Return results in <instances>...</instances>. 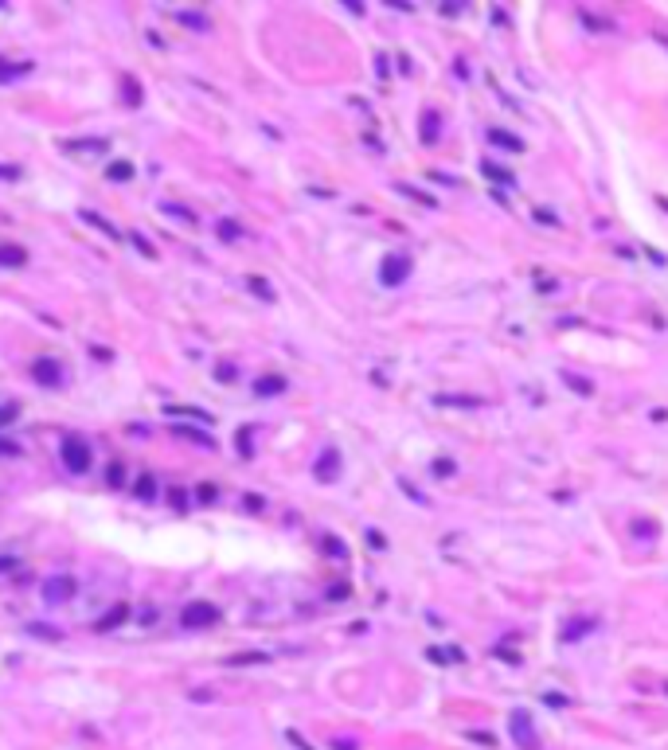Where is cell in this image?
Listing matches in <instances>:
<instances>
[{"mask_svg":"<svg viewBox=\"0 0 668 750\" xmlns=\"http://www.w3.org/2000/svg\"><path fill=\"white\" fill-rule=\"evenodd\" d=\"M180 621L188 625V630H207V625H219V606L215 602H188L180 610Z\"/></svg>","mask_w":668,"mask_h":750,"instance_id":"obj_1","label":"cell"},{"mask_svg":"<svg viewBox=\"0 0 668 750\" xmlns=\"http://www.w3.org/2000/svg\"><path fill=\"white\" fill-rule=\"evenodd\" d=\"M59 458H63V469H71V473H86L90 469V446H86L83 438H63V446H59Z\"/></svg>","mask_w":668,"mask_h":750,"instance_id":"obj_2","label":"cell"},{"mask_svg":"<svg viewBox=\"0 0 668 750\" xmlns=\"http://www.w3.org/2000/svg\"><path fill=\"white\" fill-rule=\"evenodd\" d=\"M407 278H411V258L407 255H387L383 258V266H379V281H383V286H402Z\"/></svg>","mask_w":668,"mask_h":750,"instance_id":"obj_3","label":"cell"},{"mask_svg":"<svg viewBox=\"0 0 668 750\" xmlns=\"http://www.w3.org/2000/svg\"><path fill=\"white\" fill-rule=\"evenodd\" d=\"M508 727H512V738H516V747H524V750H535V747H539V738H535V727H532V715H528V711H516Z\"/></svg>","mask_w":668,"mask_h":750,"instance_id":"obj_4","label":"cell"},{"mask_svg":"<svg viewBox=\"0 0 668 750\" xmlns=\"http://www.w3.org/2000/svg\"><path fill=\"white\" fill-rule=\"evenodd\" d=\"M74 590H78V586H74L71 575H51V579L43 582V598H47V602H71Z\"/></svg>","mask_w":668,"mask_h":750,"instance_id":"obj_5","label":"cell"},{"mask_svg":"<svg viewBox=\"0 0 668 750\" xmlns=\"http://www.w3.org/2000/svg\"><path fill=\"white\" fill-rule=\"evenodd\" d=\"M32 379H36L39 387H59L63 383V363H55V360H36L32 363Z\"/></svg>","mask_w":668,"mask_h":750,"instance_id":"obj_6","label":"cell"},{"mask_svg":"<svg viewBox=\"0 0 668 750\" xmlns=\"http://www.w3.org/2000/svg\"><path fill=\"white\" fill-rule=\"evenodd\" d=\"M125 621H129V606L118 602V606H109L106 614L98 617V621H94V630H98V633H109V630H118V625H125Z\"/></svg>","mask_w":668,"mask_h":750,"instance_id":"obj_7","label":"cell"},{"mask_svg":"<svg viewBox=\"0 0 668 750\" xmlns=\"http://www.w3.org/2000/svg\"><path fill=\"white\" fill-rule=\"evenodd\" d=\"M28 262V250L16 246V242H0V266L4 270H20Z\"/></svg>","mask_w":668,"mask_h":750,"instance_id":"obj_8","label":"cell"},{"mask_svg":"<svg viewBox=\"0 0 668 750\" xmlns=\"http://www.w3.org/2000/svg\"><path fill=\"white\" fill-rule=\"evenodd\" d=\"M336 465H341L336 449H325V453H321V461H316L313 469H316V477H321V481H332V477H336Z\"/></svg>","mask_w":668,"mask_h":750,"instance_id":"obj_9","label":"cell"},{"mask_svg":"<svg viewBox=\"0 0 668 750\" xmlns=\"http://www.w3.org/2000/svg\"><path fill=\"white\" fill-rule=\"evenodd\" d=\"M281 391H285V379H281V375H262V379H255V395H262V399H266V395H281Z\"/></svg>","mask_w":668,"mask_h":750,"instance_id":"obj_10","label":"cell"},{"mask_svg":"<svg viewBox=\"0 0 668 750\" xmlns=\"http://www.w3.org/2000/svg\"><path fill=\"white\" fill-rule=\"evenodd\" d=\"M106 176L114 184H125V180H133V164H129V160H114V164H109L106 169Z\"/></svg>","mask_w":668,"mask_h":750,"instance_id":"obj_11","label":"cell"},{"mask_svg":"<svg viewBox=\"0 0 668 750\" xmlns=\"http://www.w3.org/2000/svg\"><path fill=\"white\" fill-rule=\"evenodd\" d=\"M28 71H32V63H4L0 59V83H12V78H20Z\"/></svg>","mask_w":668,"mask_h":750,"instance_id":"obj_12","label":"cell"},{"mask_svg":"<svg viewBox=\"0 0 668 750\" xmlns=\"http://www.w3.org/2000/svg\"><path fill=\"white\" fill-rule=\"evenodd\" d=\"M133 493L141 496V500H153V496H157V481H153V473H141V477H137Z\"/></svg>","mask_w":668,"mask_h":750,"instance_id":"obj_13","label":"cell"},{"mask_svg":"<svg viewBox=\"0 0 668 750\" xmlns=\"http://www.w3.org/2000/svg\"><path fill=\"white\" fill-rule=\"evenodd\" d=\"M164 411H169L172 418H180V414H188V418H195V422L211 426V414H207V411H195V407H164Z\"/></svg>","mask_w":668,"mask_h":750,"instance_id":"obj_14","label":"cell"},{"mask_svg":"<svg viewBox=\"0 0 668 750\" xmlns=\"http://www.w3.org/2000/svg\"><path fill=\"white\" fill-rule=\"evenodd\" d=\"M246 290H250V293H258L262 301H274V290H270V286H266V278H258V274H255V278H246Z\"/></svg>","mask_w":668,"mask_h":750,"instance_id":"obj_15","label":"cell"},{"mask_svg":"<svg viewBox=\"0 0 668 750\" xmlns=\"http://www.w3.org/2000/svg\"><path fill=\"white\" fill-rule=\"evenodd\" d=\"M176 434H180V438H192V442H200L204 449H211V446H215V442H211V438H207L204 430H192V426H176Z\"/></svg>","mask_w":668,"mask_h":750,"instance_id":"obj_16","label":"cell"},{"mask_svg":"<svg viewBox=\"0 0 668 750\" xmlns=\"http://www.w3.org/2000/svg\"><path fill=\"white\" fill-rule=\"evenodd\" d=\"M122 98L129 106H141V86H137V78H125L122 83Z\"/></svg>","mask_w":668,"mask_h":750,"instance_id":"obj_17","label":"cell"},{"mask_svg":"<svg viewBox=\"0 0 668 750\" xmlns=\"http://www.w3.org/2000/svg\"><path fill=\"white\" fill-rule=\"evenodd\" d=\"M63 149H71V153H74V149H83V153H106L109 145H106V141H67Z\"/></svg>","mask_w":668,"mask_h":750,"instance_id":"obj_18","label":"cell"},{"mask_svg":"<svg viewBox=\"0 0 668 750\" xmlns=\"http://www.w3.org/2000/svg\"><path fill=\"white\" fill-rule=\"evenodd\" d=\"M83 219H86V223H90V227H98V231H106L109 239H118V231L109 227V223H106V219H102V215H98V211H83Z\"/></svg>","mask_w":668,"mask_h":750,"instance_id":"obj_19","label":"cell"},{"mask_svg":"<svg viewBox=\"0 0 668 750\" xmlns=\"http://www.w3.org/2000/svg\"><path fill=\"white\" fill-rule=\"evenodd\" d=\"M270 656L266 653H239V656H231L227 665H266Z\"/></svg>","mask_w":668,"mask_h":750,"instance_id":"obj_20","label":"cell"},{"mask_svg":"<svg viewBox=\"0 0 668 750\" xmlns=\"http://www.w3.org/2000/svg\"><path fill=\"white\" fill-rule=\"evenodd\" d=\"M239 235H243V227L235 219H219V239H239Z\"/></svg>","mask_w":668,"mask_h":750,"instance_id":"obj_21","label":"cell"},{"mask_svg":"<svg viewBox=\"0 0 668 750\" xmlns=\"http://www.w3.org/2000/svg\"><path fill=\"white\" fill-rule=\"evenodd\" d=\"M488 137H493V141H497V145H504V149H516V153H520V149H524V141H520V137H508V133H500V129H493V133H488Z\"/></svg>","mask_w":668,"mask_h":750,"instance_id":"obj_22","label":"cell"},{"mask_svg":"<svg viewBox=\"0 0 668 750\" xmlns=\"http://www.w3.org/2000/svg\"><path fill=\"white\" fill-rule=\"evenodd\" d=\"M106 481L114 484V489H122V484H125V465H122V461H114V465H109Z\"/></svg>","mask_w":668,"mask_h":750,"instance_id":"obj_23","label":"cell"},{"mask_svg":"<svg viewBox=\"0 0 668 750\" xmlns=\"http://www.w3.org/2000/svg\"><path fill=\"white\" fill-rule=\"evenodd\" d=\"M180 24H188V28H200V32H207V16H200V12H180Z\"/></svg>","mask_w":668,"mask_h":750,"instance_id":"obj_24","label":"cell"},{"mask_svg":"<svg viewBox=\"0 0 668 750\" xmlns=\"http://www.w3.org/2000/svg\"><path fill=\"white\" fill-rule=\"evenodd\" d=\"M16 418H20V407H16V403H4V407H0V426H12Z\"/></svg>","mask_w":668,"mask_h":750,"instance_id":"obj_25","label":"cell"},{"mask_svg":"<svg viewBox=\"0 0 668 750\" xmlns=\"http://www.w3.org/2000/svg\"><path fill=\"white\" fill-rule=\"evenodd\" d=\"M215 379H223V383H235V379H239L235 363H219V367H215Z\"/></svg>","mask_w":668,"mask_h":750,"instance_id":"obj_26","label":"cell"},{"mask_svg":"<svg viewBox=\"0 0 668 750\" xmlns=\"http://www.w3.org/2000/svg\"><path fill=\"white\" fill-rule=\"evenodd\" d=\"M325 551H328V555H341V559H348V547H344L341 539H332V535H325Z\"/></svg>","mask_w":668,"mask_h":750,"instance_id":"obj_27","label":"cell"},{"mask_svg":"<svg viewBox=\"0 0 668 750\" xmlns=\"http://www.w3.org/2000/svg\"><path fill=\"white\" fill-rule=\"evenodd\" d=\"M235 438H239V453H243V458H250V449H255V442H250V430L243 426V430H239Z\"/></svg>","mask_w":668,"mask_h":750,"instance_id":"obj_28","label":"cell"},{"mask_svg":"<svg viewBox=\"0 0 668 750\" xmlns=\"http://www.w3.org/2000/svg\"><path fill=\"white\" fill-rule=\"evenodd\" d=\"M164 211H169V215H176V219H184V223H192V211H188V207H180V204H164Z\"/></svg>","mask_w":668,"mask_h":750,"instance_id":"obj_29","label":"cell"},{"mask_svg":"<svg viewBox=\"0 0 668 750\" xmlns=\"http://www.w3.org/2000/svg\"><path fill=\"white\" fill-rule=\"evenodd\" d=\"M422 121H426V129H422V141H434V137H438V118H434V114H426Z\"/></svg>","mask_w":668,"mask_h":750,"instance_id":"obj_30","label":"cell"},{"mask_svg":"<svg viewBox=\"0 0 668 750\" xmlns=\"http://www.w3.org/2000/svg\"><path fill=\"white\" fill-rule=\"evenodd\" d=\"M453 469H457V465H453V461H446V458H438V461H434V477H450Z\"/></svg>","mask_w":668,"mask_h":750,"instance_id":"obj_31","label":"cell"},{"mask_svg":"<svg viewBox=\"0 0 668 750\" xmlns=\"http://www.w3.org/2000/svg\"><path fill=\"white\" fill-rule=\"evenodd\" d=\"M28 633H39V637H47V641H59V633L47 630V625H39V621H36V625H28Z\"/></svg>","mask_w":668,"mask_h":750,"instance_id":"obj_32","label":"cell"},{"mask_svg":"<svg viewBox=\"0 0 668 750\" xmlns=\"http://www.w3.org/2000/svg\"><path fill=\"white\" fill-rule=\"evenodd\" d=\"M195 496H200L204 504H211V500H215V484H200V489H195Z\"/></svg>","mask_w":668,"mask_h":750,"instance_id":"obj_33","label":"cell"},{"mask_svg":"<svg viewBox=\"0 0 668 750\" xmlns=\"http://www.w3.org/2000/svg\"><path fill=\"white\" fill-rule=\"evenodd\" d=\"M0 180H20V169L16 164H0Z\"/></svg>","mask_w":668,"mask_h":750,"instance_id":"obj_34","label":"cell"},{"mask_svg":"<svg viewBox=\"0 0 668 750\" xmlns=\"http://www.w3.org/2000/svg\"><path fill=\"white\" fill-rule=\"evenodd\" d=\"M243 504H246V512H262V496H258V493H250V496L243 500Z\"/></svg>","mask_w":668,"mask_h":750,"instance_id":"obj_35","label":"cell"},{"mask_svg":"<svg viewBox=\"0 0 668 750\" xmlns=\"http://www.w3.org/2000/svg\"><path fill=\"white\" fill-rule=\"evenodd\" d=\"M129 239H133V242H137V246H141V255H149V258L157 255V250H153V246H149V242H145V239H141V235H129Z\"/></svg>","mask_w":668,"mask_h":750,"instance_id":"obj_36","label":"cell"},{"mask_svg":"<svg viewBox=\"0 0 668 750\" xmlns=\"http://www.w3.org/2000/svg\"><path fill=\"white\" fill-rule=\"evenodd\" d=\"M0 453H8V458H16V453H20V446H16V442H4V438H0Z\"/></svg>","mask_w":668,"mask_h":750,"instance_id":"obj_37","label":"cell"},{"mask_svg":"<svg viewBox=\"0 0 668 750\" xmlns=\"http://www.w3.org/2000/svg\"><path fill=\"white\" fill-rule=\"evenodd\" d=\"M8 570H16V559L12 555H0V575H8Z\"/></svg>","mask_w":668,"mask_h":750,"instance_id":"obj_38","label":"cell"},{"mask_svg":"<svg viewBox=\"0 0 668 750\" xmlns=\"http://www.w3.org/2000/svg\"><path fill=\"white\" fill-rule=\"evenodd\" d=\"M332 750H356V742H344V738H336V742H332Z\"/></svg>","mask_w":668,"mask_h":750,"instance_id":"obj_39","label":"cell"}]
</instances>
